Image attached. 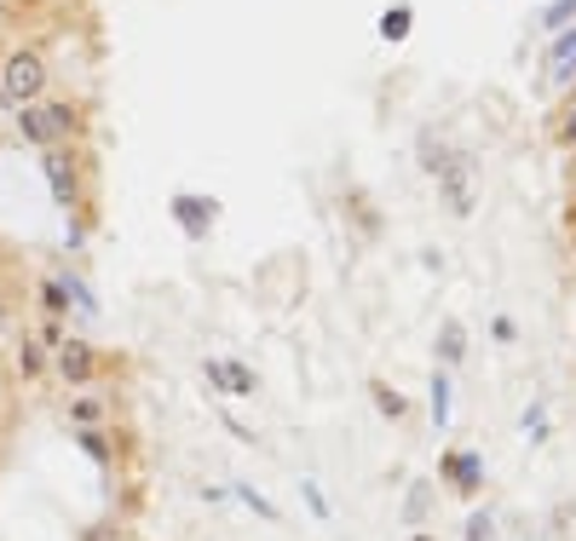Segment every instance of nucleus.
Listing matches in <instances>:
<instances>
[{
    "mask_svg": "<svg viewBox=\"0 0 576 541\" xmlns=\"http://www.w3.org/2000/svg\"><path fill=\"white\" fill-rule=\"evenodd\" d=\"M98 415H105V403H98V397H76L70 403V421L76 426H98Z\"/></svg>",
    "mask_w": 576,
    "mask_h": 541,
    "instance_id": "obj_11",
    "label": "nucleus"
},
{
    "mask_svg": "<svg viewBox=\"0 0 576 541\" xmlns=\"http://www.w3.org/2000/svg\"><path fill=\"white\" fill-rule=\"evenodd\" d=\"M416 541H432V535H416Z\"/></svg>",
    "mask_w": 576,
    "mask_h": 541,
    "instance_id": "obj_22",
    "label": "nucleus"
},
{
    "mask_svg": "<svg viewBox=\"0 0 576 541\" xmlns=\"http://www.w3.org/2000/svg\"><path fill=\"white\" fill-rule=\"evenodd\" d=\"M58 368H64V381H87L92 368H98V357H92L87 341H64L58 346Z\"/></svg>",
    "mask_w": 576,
    "mask_h": 541,
    "instance_id": "obj_5",
    "label": "nucleus"
},
{
    "mask_svg": "<svg viewBox=\"0 0 576 541\" xmlns=\"http://www.w3.org/2000/svg\"><path fill=\"white\" fill-rule=\"evenodd\" d=\"M47 185H52L58 201L76 196V167H70V156H64V150H47Z\"/></svg>",
    "mask_w": 576,
    "mask_h": 541,
    "instance_id": "obj_6",
    "label": "nucleus"
},
{
    "mask_svg": "<svg viewBox=\"0 0 576 541\" xmlns=\"http://www.w3.org/2000/svg\"><path fill=\"white\" fill-rule=\"evenodd\" d=\"M576 12V0H559V7H548V23H565Z\"/></svg>",
    "mask_w": 576,
    "mask_h": 541,
    "instance_id": "obj_19",
    "label": "nucleus"
},
{
    "mask_svg": "<svg viewBox=\"0 0 576 541\" xmlns=\"http://www.w3.org/2000/svg\"><path fill=\"white\" fill-rule=\"evenodd\" d=\"M490 535H496L490 513H472V519H467V541H490Z\"/></svg>",
    "mask_w": 576,
    "mask_h": 541,
    "instance_id": "obj_15",
    "label": "nucleus"
},
{
    "mask_svg": "<svg viewBox=\"0 0 576 541\" xmlns=\"http://www.w3.org/2000/svg\"><path fill=\"white\" fill-rule=\"evenodd\" d=\"M461 346H467L461 323H445V363H461Z\"/></svg>",
    "mask_w": 576,
    "mask_h": 541,
    "instance_id": "obj_12",
    "label": "nucleus"
},
{
    "mask_svg": "<svg viewBox=\"0 0 576 541\" xmlns=\"http://www.w3.org/2000/svg\"><path fill=\"white\" fill-rule=\"evenodd\" d=\"M432 421L450 426V381L445 375H432Z\"/></svg>",
    "mask_w": 576,
    "mask_h": 541,
    "instance_id": "obj_10",
    "label": "nucleus"
},
{
    "mask_svg": "<svg viewBox=\"0 0 576 541\" xmlns=\"http://www.w3.org/2000/svg\"><path fill=\"white\" fill-rule=\"evenodd\" d=\"M375 397H381V415H392V421L403 415V397H398V392H387V386H375Z\"/></svg>",
    "mask_w": 576,
    "mask_h": 541,
    "instance_id": "obj_17",
    "label": "nucleus"
},
{
    "mask_svg": "<svg viewBox=\"0 0 576 541\" xmlns=\"http://www.w3.org/2000/svg\"><path fill=\"white\" fill-rule=\"evenodd\" d=\"M18 363H23V375H36V368H41V341H29V334H23V346H18Z\"/></svg>",
    "mask_w": 576,
    "mask_h": 541,
    "instance_id": "obj_14",
    "label": "nucleus"
},
{
    "mask_svg": "<svg viewBox=\"0 0 576 541\" xmlns=\"http://www.w3.org/2000/svg\"><path fill=\"white\" fill-rule=\"evenodd\" d=\"M81 450H87L92 461H110V450H105V437H98L92 426H81Z\"/></svg>",
    "mask_w": 576,
    "mask_h": 541,
    "instance_id": "obj_16",
    "label": "nucleus"
},
{
    "mask_svg": "<svg viewBox=\"0 0 576 541\" xmlns=\"http://www.w3.org/2000/svg\"><path fill=\"white\" fill-rule=\"evenodd\" d=\"M236 495H243V501H248V506H254V513H265V519H277V506H271V501H265V495H254V490H248V484H243V490H236Z\"/></svg>",
    "mask_w": 576,
    "mask_h": 541,
    "instance_id": "obj_18",
    "label": "nucleus"
},
{
    "mask_svg": "<svg viewBox=\"0 0 576 541\" xmlns=\"http://www.w3.org/2000/svg\"><path fill=\"white\" fill-rule=\"evenodd\" d=\"M559 139H565V145H576V105H570V116H565V127H559Z\"/></svg>",
    "mask_w": 576,
    "mask_h": 541,
    "instance_id": "obj_20",
    "label": "nucleus"
},
{
    "mask_svg": "<svg viewBox=\"0 0 576 541\" xmlns=\"http://www.w3.org/2000/svg\"><path fill=\"white\" fill-rule=\"evenodd\" d=\"M410 23H416L410 7H387L381 12V41H403V36H410Z\"/></svg>",
    "mask_w": 576,
    "mask_h": 541,
    "instance_id": "obj_9",
    "label": "nucleus"
},
{
    "mask_svg": "<svg viewBox=\"0 0 576 541\" xmlns=\"http://www.w3.org/2000/svg\"><path fill=\"white\" fill-rule=\"evenodd\" d=\"M47 92V58L41 52H12L7 70H0V98H7L12 110L36 105V98Z\"/></svg>",
    "mask_w": 576,
    "mask_h": 541,
    "instance_id": "obj_1",
    "label": "nucleus"
},
{
    "mask_svg": "<svg viewBox=\"0 0 576 541\" xmlns=\"http://www.w3.org/2000/svg\"><path fill=\"white\" fill-rule=\"evenodd\" d=\"M445 472L461 484V495H479V455H472V450L450 455V461H445Z\"/></svg>",
    "mask_w": 576,
    "mask_h": 541,
    "instance_id": "obj_8",
    "label": "nucleus"
},
{
    "mask_svg": "<svg viewBox=\"0 0 576 541\" xmlns=\"http://www.w3.org/2000/svg\"><path fill=\"white\" fill-rule=\"evenodd\" d=\"M76 127V116H70V105H23L18 110V132L29 145H47V150H58V139Z\"/></svg>",
    "mask_w": 576,
    "mask_h": 541,
    "instance_id": "obj_2",
    "label": "nucleus"
},
{
    "mask_svg": "<svg viewBox=\"0 0 576 541\" xmlns=\"http://www.w3.org/2000/svg\"><path fill=\"white\" fill-rule=\"evenodd\" d=\"M41 299H47V312H52V317L70 312V294H64V283H47V288H41Z\"/></svg>",
    "mask_w": 576,
    "mask_h": 541,
    "instance_id": "obj_13",
    "label": "nucleus"
},
{
    "mask_svg": "<svg viewBox=\"0 0 576 541\" xmlns=\"http://www.w3.org/2000/svg\"><path fill=\"white\" fill-rule=\"evenodd\" d=\"M570 70H576V29H559L554 47H548V81L570 87Z\"/></svg>",
    "mask_w": 576,
    "mask_h": 541,
    "instance_id": "obj_4",
    "label": "nucleus"
},
{
    "mask_svg": "<svg viewBox=\"0 0 576 541\" xmlns=\"http://www.w3.org/2000/svg\"><path fill=\"white\" fill-rule=\"evenodd\" d=\"M214 201H202V196H174V219L185 225V236H208V225H214Z\"/></svg>",
    "mask_w": 576,
    "mask_h": 541,
    "instance_id": "obj_3",
    "label": "nucleus"
},
{
    "mask_svg": "<svg viewBox=\"0 0 576 541\" xmlns=\"http://www.w3.org/2000/svg\"><path fill=\"white\" fill-rule=\"evenodd\" d=\"M208 381H214V386H225V392H236V397L254 392V375H248L243 363H219V357H208Z\"/></svg>",
    "mask_w": 576,
    "mask_h": 541,
    "instance_id": "obj_7",
    "label": "nucleus"
},
{
    "mask_svg": "<svg viewBox=\"0 0 576 541\" xmlns=\"http://www.w3.org/2000/svg\"><path fill=\"white\" fill-rule=\"evenodd\" d=\"M92 541H121V535H110V530H92Z\"/></svg>",
    "mask_w": 576,
    "mask_h": 541,
    "instance_id": "obj_21",
    "label": "nucleus"
}]
</instances>
